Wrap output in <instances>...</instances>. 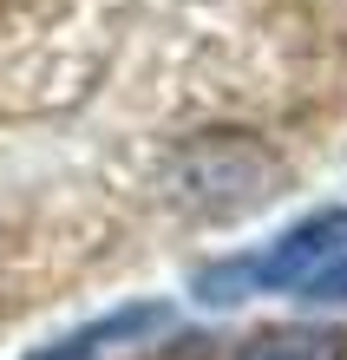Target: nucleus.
Here are the masks:
<instances>
[{
    "mask_svg": "<svg viewBox=\"0 0 347 360\" xmlns=\"http://www.w3.org/2000/svg\"><path fill=\"white\" fill-rule=\"evenodd\" d=\"M334 256H347V210H315V217H301L282 243H269L263 256H236V262L203 269L197 295L216 302V308H236L243 295H263V288H301Z\"/></svg>",
    "mask_w": 347,
    "mask_h": 360,
    "instance_id": "obj_1",
    "label": "nucleus"
},
{
    "mask_svg": "<svg viewBox=\"0 0 347 360\" xmlns=\"http://www.w3.org/2000/svg\"><path fill=\"white\" fill-rule=\"evenodd\" d=\"M177 190L197 210H216V190H236V210L275 197V164L249 138H197L177 151Z\"/></svg>",
    "mask_w": 347,
    "mask_h": 360,
    "instance_id": "obj_2",
    "label": "nucleus"
},
{
    "mask_svg": "<svg viewBox=\"0 0 347 360\" xmlns=\"http://www.w3.org/2000/svg\"><path fill=\"white\" fill-rule=\"evenodd\" d=\"M170 321H177V314H170V302H118L112 314H99V321L59 334V341H46V347H33L27 360H105V354H118V347L158 341Z\"/></svg>",
    "mask_w": 347,
    "mask_h": 360,
    "instance_id": "obj_3",
    "label": "nucleus"
},
{
    "mask_svg": "<svg viewBox=\"0 0 347 360\" xmlns=\"http://www.w3.org/2000/svg\"><path fill=\"white\" fill-rule=\"evenodd\" d=\"M236 360H347V334L341 328H269L243 341Z\"/></svg>",
    "mask_w": 347,
    "mask_h": 360,
    "instance_id": "obj_4",
    "label": "nucleus"
},
{
    "mask_svg": "<svg viewBox=\"0 0 347 360\" xmlns=\"http://www.w3.org/2000/svg\"><path fill=\"white\" fill-rule=\"evenodd\" d=\"M301 295H308V302H347V256H334L321 275H308Z\"/></svg>",
    "mask_w": 347,
    "mask_h": 360,
    "instance_id": "obj_5",
    "label": "nucleus"
}]
</instances>
